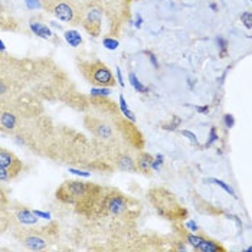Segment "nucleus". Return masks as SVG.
<instances>
[{
  "label": "nucleus",
  "instance_id": "5",
  "mask_svg": "<svg viewBox=\"0 0 252 252\" xmlns=\"http://www.w3.org/2000/svg\"><path fill=\"white\" fill-rule=\"evenodd\" d=\"M46 12L52 13L61 22L71 26H81L82 19V0H55Z\"/></svg>",
  "mask_w": 252,
  "mask_h": 252
},
{
  "label": "nucleus",
  "instance_id": "15",
  "mask_svg": "<svg viewBox=\"0 0 252 252\" xmlns=\"http://www.w3.org/2000/svg\"><path fill=\"white\" fill-rule=\"evenodd\" d=\"M104 45H105L108 49H116L118 43H117L116 38H110V36H108V38L104 39Z\"/></svg>",
  "mask_w": 252,
  "mask_h": 252
},
{
  "label": "nucleus",
  "instance_id": "9",
  "mask_svg": "<svg viewBox=\"0 0 252 252\" xmlns=\"http://www.w3.org/2000/svg\"><path fill=\"white\" fill-rule=\"evenodd\" d=\"M0 167L7 169L16 179L20 173H23L25 164L13 152H9V150L0 147Z\"/></svg>",
  "mask_w": 252,
  "mask_h": 252
},
{
  "label": "nucleus",
  "instance_id": "12",
  "mask_svg": "<svg viewBox=\"0 0 252 252\" xmlns=\"http://www.w3.org/2000/svg\"><path fill=\"white\" fill-rule=\"evenodd\" d=\"M10 228V212L7 206H0V233L9 231Z\"/></svg>",
  "mask_w": 252,
  "mask_h": 252
},
{
  "label": "nucleus",
  "instance_id": "11",
  "mask_svg": "<svg viewBox=\"0 0 252 252\" xmlns=\"http://www.w3.org/2000/svg\"><path fill=\"white\" fill-rule=\"evenodd\" d=\"M29 28H31V31H32L35 35H38L39 38H43L46 39V40H55L54 32H52L46 25L40 23L38 20H31Z\"/></svg>",
  "mask_w": 252,
  "mask_h": 252
},
{
  "label": "nucleus",
  "instance_id": "8",
  "mask_svg": "<svg viewBox=\"0 0 252 252\" xmlns=\"http://www.w3.org/2000/svg\"><path fill=\"white\" fill-rule=\"evenodd\" d=\"M183 238L188 241V244H190L196 251L202 252H225L226 250L219 245L214 239H209L203 235H194V233H188L186 231L183 232Z\"/></svg>",
  "mask_w": 252,
  "mask_h": 252
},
{
  "label": "nucleus",
  "instance_id": "14",
  "mask_svg": "<svg viewBox=\"0 0 252 252\" xmlns=\"http://www.w3.org/2000/svg\"><path fill=\"white\" fill-rule=\"evenodd\" d=\"M9 196H7V190L6 188L0 183V206H9Z\"/></svg>",
  "mask_w": 252,
  "mask_h": 252
},
{
  "label": "nucleus",
  "instance_id": "17",
  "mask_svg": "<svg viewBox=\"0 0 252 252\" xmlns=\"http://www.w3.org/2000/svg\"><path fill=\"white\" fill-rule=\"evenodd\" d=\"M0 57H1V52H0Z\"/></svg>",
  "mask_w": 252,
  "mask_h": 252
},
{
  "label": "nucleus",
  "instance_id": "16",
  "mask_svg": "<svg viewBox=\"0 0 252 252\" xmlns=\"http://www.w3.org/2000/svg\"><path fill=\"white\" fill-rule=\"evenodd\" d=\"M36 1H38L39 4H40V6H42L45 10H46V9H48V7H49V6H51V4H52L55 0H36Z\"/></svg>",
  "mask_w": 252,
  "mask_h": 252
},
{
  "label": "nucleus",
  "instance_id": "2",
  "mask_svg": "<svg viewBox=\"0 0 252 252\" xmlns=\"http://www.w3.org/2000/svg\"><path fill=\"white\" fill-rule=\"evenodd\" d=\"M77 65L81 75L90 84L102 88H110L117 85L116 78L113 75L111 69L99 59H84L77 57Z\"/></svg>",
  "mask_w": 252,
  "mask_h": 252
},
{
  "label": "nucleus",
  "instance_id": "3",
  "mask_svg": "<svg viewBox=\"0 0 252 252\" xmlns=\"http://www.w3.org/2000/svg\"><path fill=\"white\" fill-rule=\"evenodd\" d=\"M149 200H152L157 212L170 219V220H182L186 218V209H183L176 196L166 189H153L149 192Z\"/></svg>",
  "mask_w": 252,
  "mask_h": 252
},
{
  "label": "nucleus",
  "instance_id": "1",
  "mask_svg": "<svg viewBox=\"0 0 252 252\" xmlns=\"http://www.w3.org/2000/svg\"><path fill=\"white\" fill-rule=\"evenodd\" d=\"M108 25V36L117 38L130 20L131 0H98Z\"/></svg>",
  "mask_w": 252,
  "mask_h": 252
},
{
  "label": "nucleus",
  "instance_id": "6",
  "mask_svg": "<svg viewBox=\"0 0 252 252\" xmlns=\"http://www.w3.org/2000/svg\"><path fill=\"white\" fill-rule=\"evenodd\" d=\"M95 183H87L81 180H66L63 182L57 190V199L62 203L77 205L84 197H87Z\"/></svg>",
  "mask_w": 252,
  "mask_h": 252
},
{
  "label": "nucleus",
  "instance_id": "4",
  "mask_svg": "<svg viewBox=\"0 0 252 252\" xmlns=\"http://www.w3.org/2000/svg\"><path fill=\"white\" fill-rule=\"evenodd\" d=\"M102 20H104V10L98 0H82V19L81 26L84 31L98 38L102 33Z\"/></svg>",
  "mask_w": 252,
  "mask_h": 252
},
{
  "label": "nucleus",
  "instance_id": "13",
  "mask_svg": "<svg viewBox=\"0 0 252 252\" xmlns=\"http://www.w3.org/2000/svg\"><path fill=\"white\" fill-rule=\"evenodd\" d=\"M65 39L74 48H78L79 45H82V38H81V35L78 33L77 31H66L65 32Z\"/></svg>",
  "mask_w": 252,
  "mask_h": 252
},
{
  "label": "nucleus",
  "instance_id": "18",
  "mask_svg": "<svg viewBox=\"0 0 252 252\" xmlns=\"http://www.w3.org/2000/svg\"><path fill=\"white\" fill-rule=\"evenodd\" d=\"M131 1H134V0H131Z\"/></svg>",
  "mask_w": 252,
  "mask_h": 252
},
{
  "label": "nucleus",
  "instance_id": "10",
  "mask_svg": "<svg viewBox=\"0 0 252 252\" xmlns=\"http://www.w3.org/2000/svg\"><path fill=\"white\" fill-rule=\"evenodd\" d=\"M153 156H150L146 152H138L136 155V169L137 172L143 175H149L153 169Z\"/></svg>",
  "mask_w": 252,
  "mask_h": 252
},
{
  "label": "nucleus",
  "instance_id": "7",
  "mask_svg": "<svg viewBox=\"0 0 252 252\" xmlns=\"http://www.w3.org/2000/svg\"><path fill=\"white\" fill-rule=\"evenodd\" d=\"M0 31L20 32V22L7 0H0Z\"/></svg>",
  "mask_w": 252,
  "mask_h": 252
}]
</instances>
